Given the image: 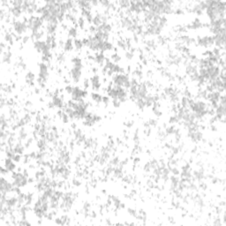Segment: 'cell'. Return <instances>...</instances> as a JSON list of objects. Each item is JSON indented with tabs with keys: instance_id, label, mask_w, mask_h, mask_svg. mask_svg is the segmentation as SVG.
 Returning <instances> with one entry per match:
<instances>
[{
	"instance_id": "9",
	"label": "cell",
	"mask_w": 226,
	"mask_h": 226,
	"mask_svg": "<svg viewBox=\"0 0 226 226\" xmlns=\"http://www.w3.org/2000/svg\"><path fill=\"white\" fill-rule=\"evenodd\" d=\"M90 99H91L93 102L96 103V104H100L102 103V100H103V94H100L99 92H91L90 93Z\"/></svg>"
},
{
	"instance_id": "1",
	"label": "cell",
	"mask_w": 226,
	"mask_h": 226,
	"mask_svg": "<svg viewBox=\"0 0 226 226\" xmlns=\"http://www.w3.org/2000/svg\"><path fill=\"white\" fill-rule=\"evenodd\" d=\"M196 44L203 48L208 49L214 47V37L212 34H206V35H199L195 39Z\"/></svg>"
},
{
	"instance_id": "13",
	"label": "cell",
	"mask_w": 226,
	"mask_h": 226,
	"mask_svg": "<svg viewBox=\"0 0 226 226\" xmlns=\"http://www.w3.org/2000/svg\"><path fill=\"white\" fill-rule=\"evenodd\" d=\"M135 104H136L137 108L139 110H141V111H143V109L146 107V103L144 99H138V100L135 101Z\"/></svg>"
},
{
	"instance_id": "6",
	"label": "cell",
	"mask_w": 226,
	"mask_h": 226,
	"mask_svg": "<svg viewBox=\"0 0 226 226\" xmlns=\"http://www.w3.org/2000/svg\"><path fill=\"white\" fill-rule=\"evenodd\" d=\"M74 49V39L70 37H67L64 41V45L63 48V51L64 52H72Z\"/></svg>"
},
{
	"instance_id": "11",
	"label": "cell",
	"mask_w": 226,
	"mask_h": 226,
	"mask_svg": "<svg viewBox=\"0 0 226 226\" xmlns=\"http://www.w3.org/2000/svg\"><path fill=\"white\" fill-rule=\"evenodd\" d=\"M74 49L76 51H81V49L84 48L82 40L79 39L78 37L74 39Z\"/></svg>"
},
{
	"instance_id": "17",
	"label": "cell",
	"mask_w": 226,
	"mask_h": 226,
	"mask_svg": "<svg viewBox=\"0 0 226 226\" xmlns=\"http://www.w3.org/2000/svg\"><path fill=\"white\" fill-rule=\"evenodd\" d=\"M12 160L14 161V163H20L22 162L23 160V156L22 155H20V154H15V156H13V158H12Z\"/></svg>"
},
{
	"instance_id": "5",
	"label": "cell",
	"mask_w": 226,
	"mask_h": 226,
	"mask_svg": "<svg viewBox=\"0 0 226 226\" xmlns=\"http://www.w3.org/2000/svg\"><path fill=\"white\" fill-rule=\"evenodd\" d=\"M203 27V23L202 21L200 20L199 18L194 19L192 22L189 23L186 26V29H192V30H196V29H201Z\"/></svg>"
},
{
	"instance_id": "14",
	"label": "cell",
	"mask_w": 226,
	"mask_h": 226,
	"mask_svg": "<svg viewBox=\"0 0 226 226\" xmlns=\"http://www.w3.org/2000/svg\"><path fill=\"white\" fill-rule=\"evenodd\" d=\"M74 86H72V84H70V83L66 84V85L64 86V92H65L67 94H69V96H71V94H72V91H74Z\"/></svg>"
},
{
	"instance_id": "19",
	"label": "cell",
	"mask_w": 226,
	"mask_h": 226,
	"mask_svg": "<svg viewBox=\"0 0 226 226\" xmlns=\"http://www.w3.org/2000/svg\"><path fill=\"white\" fill-rule=\"evenodd\" d=\"M111 104H112L114 108H119L122 103L118 98H116V99H111Z\"/></svg>"
},
{
	"instance_id": "10",
	"label": "cell",
	"mask_w": 226,
	"mask_h": 226,
	"mask_svg": "<svg viewBox=\"0 0 226 226\" xmlns=\"http://www.w3.org/2000/svg\"><path fill=\"white\" fill-rule=\"evenodd\" d=\"M102 15L103 13H96L94 15L93 17V20H92V24L94 26V27H99L100 25L103 24V21H102Z\"/></svg>"
},
{
	"instance_id": "26",
	"label": "cell",
	"mask_w": 226,
	"mask_h": 226,
	"mask_svg": "<svg viewBox=\"0 0 226 226\" xmlns=\"http://www.w3.org/2000/svg\"><path fill=\"white\" fill-rule=\"evenodd\" d=\"M133 124H134V122H133V121H127V122H126V123H125V125H126V126L127 128H131L133 126Z\"/></svg>"
},
{
	"instance_id": "4",
	"label": "cell",
	"mask_w": 226,
	"mask_h": 226,
	"mask_svg": "<svg viewBox=\"0 0 226 226\" xmlns=\"http://www.w3.org/2000/svg\"><path fill=\"white\" fill-rule=\"evenodd\" d=\"M11 47L9 49H7L4 52L1 53V61L3 64H10L12 63V53L10 50Z\"/></svg>"
},
{
	"instance_id": "27",
	"label": "cell",
	"mask_w": 226,
	"mask_h": 226,
	"mask_svg": "<svg viewBox=\"0 0 226 226\" xmlns=\"http://www.w3.org/2000/svg\"><path fill=\"white\" fill-rule=\"evenodd\" d=\"M47 106H48V108H49V109H50V110L55 108V105H54V103H53L52 101H50V102H49V103H48V104H47Z\"/></svg>"
},
{
	"instance_id": "20",
	"label": "cell",
	"mask_w": 226,
	"mask_h": 226,
	"mask_svg": "<svg viewBox=\"0 0 226 226\" xmlns=\"http://www.w3.org/2000/svg\"><path fill=\"white\" fill-rule=\"evenodd\" d=\"M125 57L127 60H133V57H134V53L132 52L131 50H126L125 52Z\"/></svg>"
},
{
	"instance_id": "25",
	"label": "cell",
	"mask_w": 226,
	"mask_h": 226,
	"mask_svg": "<svg viewBox=\"0 0 226 226\" xmlns=\"http://www.w3.org/2000/svg\"><path fill=\"white\" fill-rule=\"evenodd\" d=\"M54 221H55V223H57V224H60V225H62V220H61V217H55V218H54Z\"/></svg>"
},
{
	"instance_id": "15",
	"label": "cell",
	"mask_w": 226,
	"mask_h": 226,
	"mask_svg": "<svg viewBox=\"0 0 226 226\" xmlns=\"http://www.w3.org/2000/svg\"><path fill=\"white\" fill-rule=\"evenodd\" d=\"M90 87H91V84H90V79L88 78V77H86V78L83 79V88H84V89L88 90Z\"/></svg>"
},
{
	"instance_id": "3",
	"label": "cell",
	"mask_w": 226,
	"mask_h": 226,
	"mask_svg": "<svg viewBox=\"0 0 226 226\" xmlns=\"http://www.w3.org/2000/svg\"><path fill=\"white\" fill-rule=\"evenodd\" d=\"M49 65L48 64L41 62L38 64V77L41 78L44 82H47L49 79Z\"/></svg>"
},
{
	"instance_id": "18",
	"label": "cell",
	"mask_w": 226,
	"mask_h": 226,
	"mask_svg": "<svg viewBox=\"0 0 226 226\" xmlns=\"http://www.w3.org/2000/svg\"><path fill=\"white\" fill-rule=\"evenodd\" d=\"M60 119L62 120V122H63L64 124H68L69 122H70V118H69V116L64 112V111L63 112V114H62V117Z\"/></svg>"
},
{
	"instance_id": "22",
	"label": "cell",
	"mask_w": 226,
	"mask_h": 226,
	"mask_svg": "<svg viewBox=\"0 0 226 226\" xmlns=\"http://www.w3.org/2000/svg\"><path fill=\"white\" fill-rule=\"evenodd\" d=\"M127 213L130 216H132L133 217H136V216L138 215V211L135 208H127Z\"/></svg>"
},
{
	"instance_id": "8",
	"label": "cell",
	"mask_w": 226,
	"mask_h": 226,
	"mask_svg": "<svg viewBox=\"0 0 226 226\" xmlns=\"http://www.w3.org/2000/svg\"><path fill=\"white\" fill-rule=\"evenodd\" d=\"M78 34H79V28L76 27V26H69V27L67 29L68 37L75 39V38H77Z\"/></svg>"
},
{
	"instance_id": "21",
	"label": "cell",
	"mask_w": 226,
	"mask_h": 226,
	"mask_svg": "<svg viewBox=\"0 0 226 226\" xmlns=\"http://www.w3.org/2000/svg\"><path fill=\"white\" fill-rule=\"evenodd\" d=\"M111 102V99L108 96H103V100H102V103L105 105V106H108L110 104V103Z\"/></svg>"
},
{
	"instance_id": "7",
	"label": "cell",
	"mask_w": 226,
	"mask_h": 226,
	"mask_svg": "<svg viewBox=\"0 0 226 226\" xmlns=\"http://www.w3.org/2000/svg\"><path fill=\"white\" fill-rule=\"evenodd\" d=\"M33 45H34V49L39 53H42V50L47 47V43L46 42H45V40L34 41V42H33Z\"/></svg>"
},
{
	"instance_id": "23",
	"label": "cell",
	"mask_w": 226,
	"mask_h": 226,
	"mask_svg": "<svg viewBox=\"0 0 226 226\" xmlns=\"http://www.w3.org/2000/svg\"><path fill=\"white\" fill-rule=\"evenodd\" d=\"M72 186H81V181L79 179H78V178L77 177H75V178H74L72 179Z\"/></svg>"
},
{
	"instance_id": "24",
	"label": "cell",
	"mask_w": 226,
	"mask_h": 226,
	"mask_svg": "<svg viewBox=\"0 0 226 226\" xmlns=\"http://www.w3.org/2000/svg\"><path fill=\"white\" fill-rule=\"evenodd\" d=\"M148 123L150 127H156L157 126V120L154 119V118H150L149 120H148Z\"/></svg>"
},
{
	"instance_id": "16",
	"label": "cell",
	"mask_w": 226,
	"mask_h": 226,
	"mask_svg": "<svg viewBox=\"0 0 226 226\" xmlns=\"http://www.w3.org/2000/svg\"><path fill=\"white\" fill-rule=\"evenodd\" d=\"M29 41H32L31 40V36H30V34H24V35L21 37V41L20 42H22L23 44H27V42H29Z\"/></svg>"
},
{
	"instance_id": "12",
	"label": "cell",
	"mask_w": 226,
	"mask_h": 226,
	"mask_svg": "<svg viewBox=\"0 0 226 226\" xmlns=\"http://www.w3.org/2000/svg\"><path fill=\"white\" fill-rule=\"evenodd\" d=\"M110 59H111L113 63L118 64L120 61H121L122 59H121V56H120V54H118V52H113L112 54L111 55V57H110Z\"/></svg>"
},
{
	"instance_id": "2",
	"label": "cell",
	"mask_w": 226,
	"mask_h": 226,
	"mask_svg": "<svg viewBox=\"0 0 226 226\" xmlns=\"http://www.w3.org/2000/svg\"><path fill=\"white\" fill-rule=\"evenodd\" d=\"M82 69L83 67H78V66H72L69 70L68 74H69V79L70 81H72V82L74 84H79V81L81 79V76H82Z\"/></svg>"
}]
</instances>
